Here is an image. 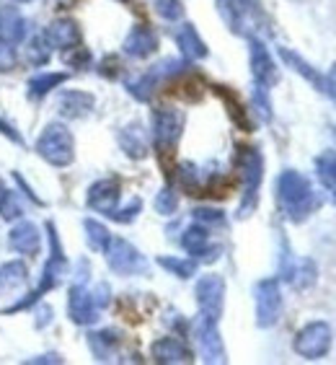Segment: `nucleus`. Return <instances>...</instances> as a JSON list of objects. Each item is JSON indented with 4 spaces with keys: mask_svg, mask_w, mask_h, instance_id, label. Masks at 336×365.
<instances>
[{
    "mask_svg": "<svg viewBox=\"0 0 336 365\" xmlns=\"http://www.w3.org/2000/svg\"><path fill=\"white\" fill-rule=\"evenodd\" d=\"M196 303H199V317L220 322L223 317V303H225V280L220 274H204L196 282Z\"/></svg>",
    "mask_w": 336,
    "mask_h": 365,
    "instance_id": "obj_7",
    "label": "nucleus"
},
{
    "mask_svg": "<svg viewBox=\"0 0 336 365\" xmlns=\"http://www.w3.org/2000/svg\"><path fill=\"white\" fill-rule=\"evenodd\" d=\"M182 130H184L182 112H176L171 106H158V109H153V140H155V148L161 150V155L174 153L176 143L182 138Z\"/></svg>",
    "mask_w": 336,
    "mask_h": 365,
    "instance_id": "obj_4",
    "label": "nucleus"
},
{
    "mask_svg": "<svg viewBox=\"0 0 336 365\" xmlns=\"http://www.w3.org/2000/svg\"><path fill=\"white\" fill-rule=\"evenodd\" d=\"M44 39H47L49 47L57 49H73L80 42V29L70 19H60V21H52L44 31Z\"/></svg>",
    "mask_w": 336,
    "mask_h": 365,
    "instance_id": "obj_18",
    "label": "nucleus"
},
{
    "mask_svg": "<svg viewBox=\"0 0 336 365\" xmlns=\"http://www.w3.org/2000/svg\"><path fill=\"white\" fill-rule=\"evenodd\" d=\"M120 145L130 158L135 161H140L147 155V138H145V130L140 125H127L125 130L120 133Z\"/></svg>",
    "mask_w": 336,
    "mask_h": 365,
    "instance_id": "obj_22",
    "label": "nucleus"
},
{
    "mask_svg": "<svg viewBox=\"0 0 336 365\" xmlns=\"http://www.w3.org/2000/svg\"><path fill=\"white\" fill-rule=\"evenodd\" d=\"M194 334H196V342H199V352H202L204 363H225V347L215 322L199 317L194 324Z\"/></svg>",
    "mask_w": 336,
    "mask_h": 365,
    "instance_id": "obj_10",
    "label": "nucleus"
},
{
    "mask_svg": "<svg viewBox=\"0 0 336 365\" xmlns=\"http://www.w3.org/2000/svg\"><path fill=\"white\" fill-rule=\"evenodd\" d=\"M326 93H331V96L336 98V65L331 68L329 78H326Z\"/></svg>",
    "mask_w": 336,
    "mask_h": 365,
    "instance_id": "obj_45",
    "label": "nucleus"
},
{
    "mask_svg": "<svg viewBox=\"0 0 336 365\" xmlns=\"http://www.w3.org/2000/svg\"><path fill=\"white\" fill-rule=\"evenodd\" d=\"M23 215V207L19 202V197L14 195L11 190L0 192V218L3 220H16Z\"/></svg>",
    "mask_w": 336,
    "mask_h": 365,
    "instance_id": "obj_32",
    "label": "nucleus"
},
{
    "mask_svg": "<svg viewBox=\"0 0 336 365\" xmlns=\"http://www.w3.org/2000/svg\"><path fill=\"white\" fill-rule=\"evenodd\" d=\"M26 280H28V269L23 262H8V264H3V269H0V282H6L11 288L23 285Z\"/></svg>",
    "mask_w": 336,
    "mask_h": 365,
    "instance_id": "obj_31",
    "label": "nucleus"
},
{
    "mask_svg": "<svg viewBox=\"0 0 336 365\" xmlns=\"http://www.w3.org/2000/svg\"><path fill=\"white\" fill-rule=\"evenodd\" d=\"M14 3H28V0H14Z\"/></svg>",
    "mask_w": 336,
    "mask_h": 365,
    "instance_id": "obj_47",
    "label": "nucleus"
},
{
    "mask_svg": "<svg viewBox=\"0 0 336 365\" xmlns=\"http://www.w3.org/2000/svg\"><path fill=\"white\" fill-rule=\"evenodd\" d=\"M142 210V200L140 197H132V200H130V202L125 205V207H117V210L112 212V218L117 220V223H132L135 218H137V212Z\"/></svg>",
    "mask_w": 336,
    "mask_h": 365,
    "instance_id": "obj_37",
    "label": "nucleus"
},
{
    "mask_svg": "<svg viewBox=\"0 0 336 365\" xmlns=\"http://www.w3.org/2000/svg\"><path fill=\"white\" fill-rule=\"evenodd\" d=\"M85 228V241H88V246H91L93 252H106V246H109V241H112V233L106 231V225H101L98 220H85L83 223Z\"/></svg>",
    "mask_w": 336,
    "mask_h": 365,
    "instance_id": "obj_27",
    "label": "nucleus"
},
{
    "mask_svg": "<svg viewBox=\"0 0 336 365\" xmlns=\"http://www.w3.org/2000/svg\"><path fill=\"white\" fill-rule=\"evenodd\" d=\"M277 200H280L282 210L290 220H303L308 218L315 207V192L310 182L300 171L288 169L282 171L277 179Z\"/></svg>",
    "mask_w": 336,
    "mask_h": 365,
    "instance_id": "obj_1",
    "label": "nucleus"
},
{
    "mask_svg": "<svg viewBox=\"0 0 336 365\" xmlns=\"http://www.w3.org/2000/svg\"><path fill=\"white\" fill-rule=\"evenodd\" d=\"M334 135H336V127H334Z\"/></svg>",
    "mask_w": 336,
    "mask_h": 365,
    "instance_id": "obj_48",
    "label": "nucleus"
},
{
    "mask_svg": "<svg viewBox=\"0 0 336 365\" xmlns=\"http://www.w3.org/2000/svg\"><path fill=\"white\" fill-rule=\"evenodd\" d=\"M236 166L241 171V179H243V202H241V218L251 215V210L259 202V187L261 179H264V158L256 148L251 145H241L238 153H236Z\"/></svg>",
    "mask_w": 336,
    "mask_h": 365,
    "instance_id": "obj_2",
    "label": "nucleus"
},
{
    "mask_svg": "<svg viewBox=\"0 0 336 365\" xmlns=\"http://www.w3.org/2000/svg\"><path fill=\"white\" fill-rule=\"evenodd\" d=\"M217 93H220V98L225 101V106H228V112H231L233 122L238 127H243V130H251V122H248V117H246V109L243 104L238 101V96L233 91H228L225 86H217Z\"/></svg>",
    "mask_w": 336,
    "mask_h": 365,
    "instance_id": "obj_28",
    "label": "nucleus"
},
{
    "mask_svg": "<svg viewBox=\"0 0 336 365\" xmlns=\"http://www.w3.org/2000/svg\"><path fill=\"white\" fill-rule=\"evenodd\" d=\"M256 295V324L261 329H269L280 322L282 314V293H280V282L274 277H266V280L256 282L253 288Z\"/></svg>",
    "mask_w": 336,
    "mask_h": 365,
    "instance_id": "obj_6",
    "label": "nucleus"
},
{
    "mask_svg": "<svg viewBox=\"0 0 336 365\" xmlns=\"http://www.w3.org/2000/svg\"><path fill=\"white\" fill-rule=\"evenodd\" d=\"M47 231H49L52 257H49V262L44 264L42 280H39V285H36V290H34L36 295H44L47 290L57 288V285H60V280H63V274L68 272V262H65V254H63V246H60V236H57L55 223H47Z\"/></svg>",
    "mask_w": 336,
    "mask_h": 365,
    "instance_id": "obj_9",
    "label": "nucleus"
},
{
    "mask_svg": "<svg viewBox=\"0 0 336 365\" xmlns=\"http://www.w3.org/2000/svg\"><path fill=\"white\" fill-rule=\"evenodd\" d=\"M217 8L233 31H241V3L238 0H217Z\"/></svg>",
    "mask_w": 336,
    "mask_h": 365,
    "instance_id": "obj_33",
    "label": "nucleus"
},
{
    "mask_svg": "<svg viewBox=\"0 0 336 365\" xmlns=\"http://www.w3.org/2000/svg\"><path fill=\"white\" fill-rule=\"evenodd\" d=\"M0 133L6 135V138H11V140H14V143H21V135L16 133L14 125H8L6 120H0Z\"/></svg>",
    "mask_w": 336,
    "mask_h": 365,
    "instance_id": "obj_44",
    "label": "nucleus"
},
{
    "mask_svg": "<svg viewBox=\"0 0 336 365\" xmlns=\"http://www.w3.org/2000/svg\"><path fill=\"white\" fill-rule=\"evenodd\" d=\"M122 3H127V0H122Z\"/></svg>",
    "mask_w": 336,
    "mask_h": 365,
    "instance_id": "obj_49",
    "label": "nucleus"
},
{
    "mask_svg": "<svg viewBox=\"0 0 336 365\" xmlns=\"http://www.w3.org/2000/svg\"><path fill=\"white\" fill-rule=\"evenodd\" d=\"M98 73H101V76H106V78H117V76H120V60L109 55V57L104 60V63H101Z\"/></svg>",
    "mask_w": 336,
    "mask_h": 365,
    "instance_id": "obj_42",
    "label": "nucleus"
},
{
    "mask_svg": "<svg viewBox=\"0 0 336 365\" xmlns=\"http://www.w3.org/2000/svg\"><path fill=\"white\" fill-rule=\"evenodd\" d=\"M176 207H179V197H176V192L171 187H166V190L155 195V210L161 212V215H174Z\"/></svg>",
    "mask_w": 336,
    "mask_h": 365,
    "instance_id": "obj_35",
    "label": "nucleus"
},
{
    "mask_svg": "<svg viewBox=\"0 0 336 365\" xmlns=\"http://www.w3.org/2000/svg\"><path fill=\"white\" fill-rule=\"evenodd\" d=\"M104 254H106L109 267H112L117 274L130 277V274H145L147 272V259L125 239H112Z\"/></svg>",
    "mask_w": 336,
    "mask_h": 365,
    "instance_id": "obj_5",
    "label": "nucleus"
},
{
    "mask_svg": "<svg viewBox=\"0 0 336 365\" xmlns=\"http://www.w3.org/2000/svg\"><path fill=\"white\" fill-rule=\"evenodd\" d=\"M194 220L199 225H223L225 223V215L220 210H212V207H196L194 210Z\"/></svg>",
    "mask_w": 336,
    "mask_h": 365,
    "instance_id": "obj_38",
    "label": "nucleus"
},
{
    "mask_svg": "<svg viewBox=\"0 0 336 365\" xmlns=\"http://www.w3.org/2000/svg\"><path fill=\"white\" fill-rule=\"evenodd\" d=\"M28 363H63L57 355H42V358H31Z\"/></svg>",
    "mask_w": 336,
    "mask_h": 365,
    "instance_id": "obj_46",
    "label": "nucleus"
},
{
    "mask_svg": "<svg viewBox=\"0 0 336 365\" xmlns=\"http://www.w3.org/2000/svg\"><path fill=\"white\" fill-rule=\"evenodd\" d=\"M155 11H158L166 21H179L184 16L182 0H155Z\"/></svg>",
    "mask_w": 336,
    "mask_h": 365,
    "instance_id": "obj_36",
    "label": "nucleus"
},
{
    "mask_svg": "<svg viewBox=\"0 0 336 365\" xmlns=\"http://www.w3.org/2000/svg\"><path fill=\"white\" fill-rule=\"evenodd\" d=\"M331 350V329L326 322H313L303 327L295 337V352L308 360H321Z\"/></svg>",
    "mask_w": 336,
    "mask_h": 365,
    "instance_id": "obj_8",
    "label": "nucleus"
},
{
    "mask_svg": "<svg viewBox=\"0 0 336 365\" xmlns=\"http://www.w3.org/2000/svg\"><path fill=\"white\" fill-rule=\"evenodd\" d=\"M117 202H120V182H114V179H101L88 190V207H93L106 218H112Z\"/></svg>",
    "mask_w": 336,
    "mask_h": 365,
    "instance_id": "obj_13",
    "label": "nucleus"
},
{
    "mask_svg": "<svg viewBox=\"0 0 336 365\" xmlns=\"http://www.w3.org/2000/svg\"><path fill=\"white\" fill-rule=\"evenodd\" d=\"M8 244H11L14 252L26 254V257H34V254H39L42 236H39V231H36L34 223H19L16 228H11V233H8Z\"/></svg>",
    "mask_w": 336,
    "mask_h": 365,
    "instance_id": "obj_19",
    "label": "nucleus"
},
{
    "mask_svg": "<svg viewBox=\"0 0 336 365\" xmlns=\"http://www.w3.org/2000/svg\"><path fill=\"white\" fill-rule=\"evenodd\" d=\"M282 277L293 285L295 290H308L315 285V264L310 259H293L290 254L282 257Z\"/></svg>",
    "mask_w": 336,
    "mask_h": 365,
    "instance_id": "obj_12",
    "label": "nucleus"
},
{
    "mask_svg": "<svg viewBox=\"0 0 336 365\" xmlns=\"http://www.w3.org/2000/svg\"><path fill=\"white\" fill-rule=\"evenodd\" d=\"M65 81H68V73H42V76H34L28 81V96L31 98L47 96L52 88L63 86Z\"/></svg>",
    "mask_w": 336,
    "mask_h": 365,
    "instance_id": "obj_26",
    "label": "nucleus"
},
{
    "mask_svg": "<svg viewBox=\"0 0 336 365\" xmlns=\"http://www.w3.org/2000/svg\"><path fill=\"white\" fill-rule=\"evenodd\" d=\"M251 71L256 83L264 86V88L277 83V65H274L272 55L266 52V47L259 39H251Z\"/></svg>",
    "mask_w": 336,
    "mask_h": 365,
    "instance_id": "obj_15",
    "label": "nucleus"
},
{
    "mask_svg": "<svg viewBox=\"0 0 336 365\" xmlns=\"http://www.w3.org/2000/svg\"><path fill=\"white\" fill-rule=\"evenodd\" d=\"M93 301H96L98 309H106V306H109V285H106V282H101V285L93 290Z\"/></svg>",
    "mask_w": 336,
    "mask_h": 365,
    "instance_id": "obj_43",
    "label": "nucleus"
},
{
    "mask_svg": "<svg viewBox=\"0 0 336 365\" xmlns=\"http://www.w3.org/2000/svg\"><path fill=\"white\" fill-rule=\"evenodd\" d=\"M14 65H16V49H14V44L0 42V73L14 71Z\"/></svg>",
    "mask_w": 336,
    "mask_h": 365,
    "instance_id": "obj_40",
    "label": "nucleus"
},
{
    "mask_svg": "<svg viewBox=\"0 0 336 365\" xmlns=\"http://www.w3.org/2000/svg\"><path fill=\"white\" fill-rule=\"evenodd\" d=\"M150 355H153L155 363L163 365H174V363H191V352L189 347L176 337H163L158 342H153L150 347Z\"/></svg>",
    "mask_w": 336,
    "mask_h": 365,
    "instance_id": "obj_17",
    "label": "nucleus"
},
{
    "mask_svg": "<svg viewBox=\"0 0 336 365\" xmlns=\"http://www.w3.org/2000/svg\"><path fill=\"white\" fill-rule=\"evenodd\" d=\"M98 306L93 301V293L91 290H85L83 282H75L70 288V298H68V314L75 324L80 327H88L98 319Z\"/></svg>",
    "mask_w": 336,
    "mask_h": 365,
    "instance_id": "obj_11",
    "label": "nucleus"
},
{
    "mask_svg": "<svg viewBox=\"0 0 336 365\" xmlns=\"http://www.w3.org/2000/svg\"><path fill=\"white\" fill-rule=\"evenodd\" d=\"M36 153L57 169L70 166L73 155H75V143H73L70 130L65 125H49L36 140Z\"/></svg>",
    "mask_w": 336,
    "mask_h": 365,
    "instance_id": "obj_3",
    "label": "nucleus"
},
{
    "mask_svg": "<svg viewBox=\"0 0 336 365\" xmlns=\"http://www.w3.org/2000/svg\"><path fill=\"white\" fill-rule=\"evenodd\" d=\"M49 52H52V47L47 44L44 36H34L28 42V60H31V65H44L49 60Z\"/></svg>",
    "mask_w": 336,
    "mask_h": 365,
    "instance_id": "obj_34",
    "label": "nucleus"
},
{
    "mask_svg": "<svg viewBox=\"0 0 336 365\" xmlns=\"http://www.w3.org/2000/svg\"><path fill=\"white\" fill-rule=\"evenodd\" d=\"M117 344H120V334L112 329H104V331H93L88 334V347H91L93 358L96 360H112L114 350H117Z\"/></svg>",
    "mask_w": 336,
    "mask_h": 365,
    "instance_id": "obj_24",
    "label": "nucleus"
},
{
    "mask_svg": "<svg viewBox=\"0 0 336 365\" xmlns=\"http://www.w3.org/2000/svg\"><path fill=\"white\" fill-rule=\"evenodd\" d=\"M280 55H282V60H285L288 65H293L295 71L300 73L303 78H308V81L315 86V88H318V91L326 93V78H323L321 73H315L313 65H308L300 55H298V52H293V49H288V47H280Z\"/></svg>",
    "mask_w": 336,
    "mask_h": 365,
    "instance_id": "obj_25",
    "label": "nucleus"
},
{
    "mask_svg": "<svg viewBox=\"0 0 336 365\" xmlns=\"http://www.w3.org/2000/svg\"><path fill=\"white\" fill-rule=\"evenodd\" d=\"M253 104H256V112L264 120H272V106H269V98H266V88L259 83H256V91H253Z\"/></svg>",
    "mask_w": 336,
    "mask_h": 365,
    "instance_id": "obj_39",
    "label": "nucleus"
},
{
    "mask_svg": "<svg viewBox=\"0 0 336 365\" xmlns=\"http://www.w3.org/2000/svg\"><path fill=\"white\" fill-rule=\"evenodd\" d=\"M315 169H318V179L323 182V187L331 195H336V153H323L315 161Z\"/></svg>",
    "mask_w": 336,
    "mask_h": 365,
    "instance_id": "obj_29",
    "label": "nucleus"
},
{
    "mask_svg": "<svg viewBox=\"0 0 336 365\" xmlns=\"http://www.w3.org/2000/svg\"><path fill=\"white\" fill-rule=\"evenodd\" d=\"M182 246L191 254V257H196V259L215 262L217 257H220V249H217V246H210V233H207V228L199 223L189 225V228L184 231Z\"/></svg>",
    "mask_w": 336,
    "mask_h": 365,
    "instance_id": "obj_14",
    "label": "nucleus"
},
{
    "mask_svg": "<svg viewBox=\"0 0 336 365\" xmlns=\"http://www.w3.org/2000/svg\"><path fill=\"white\" fill-rule=\"evenodd\" d=\"M158 49V36L150 26H135L125 39V52L130 57H150Z\"/></svg>",
    "mask_w": 336,
    "mask_h": 365,
    "instance_id": "obj_20",
    "label": "nucleus"
},
{
    "mask_svg": "<svg viewBox=\"0 0 336 365\" xmlns=\"http://www.w3.org/2000/svg\"><path fill=\"white\" fill-rule=\"evenodd\" d=\"M93 104H96V98L91 96L88 91H65L57 101L60 106V114L68 117V120H80L85 114L91 112Z\"/></svg>",
    "mask_w": 336,
    "mask_h": 365,
    "instance_id": "obj_21",
    "label": "nucleus"
},
{
    "mask_svg": "<svg viewBox=\"0 0 336 365\" xmlns=\"http://www.w3.org/2000/svg\"><path fill=\"white\" fill-rule=\"evenodd\" d=\"M26 31H28V24L14 6H6L0 8V42L6 44H19L26 39Z\"/></svg>",
    "mask_w": 336,
    "mask_h": 365,
    "instance_id": "obj_16",
    "label": "nucleus"
},
{
    "mask_svg": "<svg viewBox=\"0 0 336 365\" xmlns=\"http://www.w3.org/2000/svg\"><path fill=\"white\" fill-rule=\"evenodd\" d=\"M158 264H161L163 269H168L171 274H176V277H182V280H187V277H191V274L196 272V262L194 259H176V257H161V259H158Z\"/></svg>",
    "mask_w": 336,
    "mask_h": 365,
    "instance_id": "obj_30",
    "label": "nucleus"
},
{
    "mask_svg": "<svg viewBox=\"0 0 336 365\" xmlns=\"http://www.w3.org/2000/svg\"><path fill=\"white\" fill-rule=\"evenodd\" d=\"M176 44H179V49H182V55L187 57V60H202V57H207V47H204L202 36L196 34V29L191 26V24H184V26L179 29Z\"/></svg>",
    "mask_w": 336,
    "mask_h": 365,
    "instance_id": "obj_23",
    "label": "nucleus"
},
{
    "mask_svg": "<svg viewBox=\"0 0 336 365\" xmlns=\"http://www.w3.org/2000/svg\"><path fill=\"white\" fill-rule=\"evenodd\" d=\"M88 60H91L88 49L78 47V44L73 47V52H68V55H65V63L73 65V68H85V65H88Z\"/></svg>",
    "mask_w": 336,
    "mask_h": 365,
    "instance_id": "obj_41",
    "label": "nucleus"
}]
</instances>
